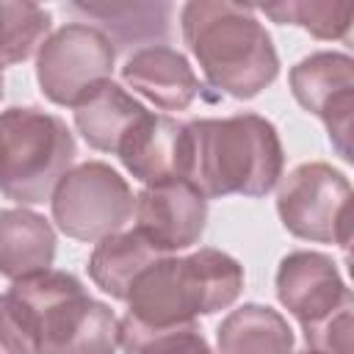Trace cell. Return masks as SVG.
Segmentation results:
<instances>
[{"label": "cell", "mask_w": 354, "mask_h": 354, "mask_svg": "<svg viewBox=\"0 0 354 354\" xmlns=\"http://www.w3.org/2000/svg\"><path fill=\"white\" fill-rule=\"evenodd\" d=\"M183 39L196 55L210 86L252 100L274 83L279 58L268 30L241 3L196 0L183 6Z\"/></svg>", "instance_id": "6da1fadb"}, {"label": "cell", "mask_w": 354, "mask_h": 354, "mask_svg": "<svg viewBox=\"0 0 354 354\" xmlns=\"http://www.w3.org/2000/svg\"><path fill=\"white\" fill-rule=\"evenodd\" d=\"M191 152L185 180L205 199L263 196L282 177V144L274 124L257 113L188 122Z\"/></svg>", "instance_id": "7a4b0ae2"}, {"label": "cell", "mask_w": 354, "mask_h": 354, "mask_svg": "<svg viewBox=\"0 0 354 354\" xmlns=\"http://www.w3.org/2000/svg\"><path fill=\"white\" fill-rule=\"evenodd\" d=\"M243 288V268L218 249H199L188 257H158L127 290V315L149 329L194 324L230 307Z\"/></svg>", "instance_id": "3957f363"}, {"label": "cell", "mask_w": 354, "mask_h": 354, "mask_svg": "<svg viewBox=\"0 0 354 354\" xmlns=\"http://www.w3.org/2000/svg\"><path fill=\"white\" fill-rule=\"evenodd\" d=\"M30 315L36 354H113L119 321L108 304L91 299L66 271H41L17 279L8 290Z\"/></svg>", "instance_id": "277c9868"}, {"label": "cell", "mask_w": 354, "mask_h": 354, "mask_svg": "<svg viewBox=\"0 0 354 354\" xmlns=\"http://www.w3.org/2000/svg\"><path fill=\"white\" fill-rule=\"evenodd\" d=\"M75 160V138L64 119L39 108L0 113V191L19 205L53 196Z\"/></svg>", "instance_id": "5b68a950"}, {"label": "cell", "mask_w": 354, "mask_h": 354, "mask_svg": "<svg viewBox=\"0 0 354 354\" xmlns=\"http://www.w3.org/2000/svg\"><path fill=\"white\" fill-rule=\"evenodd\" d=\"M277 210L285 230L296 238L348 249L351 185L329 163L310 160L296 166L279 185Z\"/></svg>", "instance_id": "8992f818"}, {"label": "cell", "mask_w": 354, "mask_h": 354, "mask_svg": "<svg viewBox=\"0 0 354 354\" xmlns=\"http://www.w3.org/2000/svg\"><path fill=\"white\" fill-rule=\"evenodd\" d=\"M133 216V191L102 160L69 169L53 191V218L69 238L102 241Z\"/></svg>", "instance_id": "52a82bcc"}, {"label": "cell", "mask_w": 354, "mask_h": 354, "mask_svg": "<svg viewBox=\"0 0 354 354\" xmlns=\"http://www.w3.org/2000/svg\"><path fill=\"white\" fill-rule=\"evenodd\" d=\"M116 50L94 25L69 22L39 47L36 77L58 105H77L102 80H111Z\"/></svg>", "instance_id": "ba28073f"}, {"label": "cell", "mask_w": 354, "mask_h": 354, "mask_svg": "<svg viewBox=\"0 0 354 354\" xmlns=\"http://www.w3.org/2000/svg\"><path fill=\"white\" fill-rule=\"evenodd\" d=\"M293 97L315 113L337 152L348 160L351 111H354V61L346 53H313L290 69Z\"/></svg>", "instance_id": "9c48e42d"}, {"label": "cell", "mask_w": 354, "mask_h": 354, "mask_svg": "<svg viewBox=\"0 0 354 354\" xmlns=\"http://www.w3.org/2000/svg\"><path fill=\"white\" fill-rule=\"evenodd\" d=\"M207 221V199L188 180L147 185L136 199V232L160 254L194 246Z\"/></svg>", "instance_id": "30bf717a"}, {"label": "cell", "mask_w": 354, "mask_h": 354, "mask_svg": "<svg viewBox=\"0 0 354 354\" xmlns=\"http://www.w3.org/2000/svg\"><path fill=\"white\" fill-rule=\"evenodd\" d=\"M277 296L301 329L318 326L335 313L354 307L351 290L340 279L332 257L321 252H290L277 271Z\"/></svg>", "instance_id": "8fae6325"}, {"label": "cell", "mask_w": 354, "mask_h": 354, "mask_svg": "<svg viewBox=\"0 0 354 354\" xmlns=\"http://www.w3.org/2000/svg\"><path fill=\"white\" fill-rule=\"evenodd\" d=\"M119 158L124 169L147 185L185 180L191 136L188 124L163 113H144L119 141Z\"/></svg>", "instance_id": "7c38bea8"}, {"label": "cell", "mask_w": 354, "mask_h": 354, "mask_svg": "<svg viewBox=\"0 0 354 354\" xmlns=\"http://www.w3.org/2000/svg\"><path fill=\"white\" fill-rule=\"evenodd\" d=\"M122 80L163 111H183L202 91L185 55L166 44L136 50L122 66Z\"/></svg>", "instance_id": "4fadbf2b"}, {"label": "cell", "mask_w": 354, "mask_h": 354, "mask_svg": "<svg viewBox=\"0 0 354 354\" xmlns=\"http://www.w3.org/2000/svg\"><path fill=\"white\" fill-rule=\"evenodd\" d=\"M55 232L44 216L8 207L0 210V274L8 279H25L53 266Z\"/></svg>", "instance_id": "5bb4252c"}, {"label": "cell", "mask_w": 354, "mask_h": 354, "mask_svg": "<svg viewBox=\"0 0 354 354\" xmlns=\"http://www.w3.org/2000/svg\"><path fill=\"white\" fill-rule=\"evenodd\" d=\"M72 11L94 19L113 50L155 47L169 36V3H75Z\"/></svg>", "instance_id": "9a60e30c"}, {"label": "cell", "mask_w": 354, "mask_h": 354, "mask_svg": "<svg viewBox=\"0 0 354 354\" xmlns=\"http://www.w3.org/2000/svg\"><path fill=\"white\" fill-rule=\"evenodd\" d=\"M147 113V108L133 100L113 80H102L75 105V124L80 136L102 152H116L124 133Z\"/></svg>", "instance_id": "2e32d148"}, {"label": "cell", "mask_w": 354, "mask_h": 354, "mask_svg": "<svg viewBox=\"0 0 354 354\" xmlns=\"http://www.w3.org/2000/svg\"><path fill=\"white\" fill-rule=\"evenodd\" d=\"M290 348L288 321L263 304H243L218 326V354H290Z\"/></svg>", "instance_id": "e0dca14e"}, {"label": "cell", "mask_w": 354, "mask_h": 354, "mask_svg": "<svg viewBox=\"0 0 354 354\" xmlns=\"http://www.w3.org/2000/svg\"><path fill=\"white\" fill-rule=\"evenodd\" d=\"M158 257H163V254L158 249H152L136 230L113 232L94 246V252L88 257V274L100 290L124 301L133 279Z\"/></svg>", "instance_id": "ac0fdd59"}, {"label": "cell", "mask_w": 354, "mask_h": 354, "mask_svg": "<svg viewBox=\"0 0 354 354\" xmlns=\"http://www.w3.org/2000/svg\"><path fill=\"white\" fill-rule=\"evenodd\" d=\"M50 33V14L36 3H0V66L30 58Z\"/></svg>", "instance_id": "d6986e66"}, {"label": "cell", "mask_w": 354, "mask_h": 354, "mask_svg": "<svg viewBox=\"0 0 354 354\" xmlns=\"http://www.w3.org/2000/svg\"><path fill=\"white\" fill-rule=\"evenodd\" d=\"M119 346L124 354H213L196 324L149 329L130 315L119 321Z\"/></svg>", "instance_id": "ffe728a7"}, {"label": "cell", "mask_w": 354, "mask_h": 354, "mask_svg": "<svg viewBox=\"0 0 354 354\" xmlns=\"http://www.w3.org/2000/svg\"><path fill=\"white\" fill-rule=\"evenodd\" d=\"M260 11L277 22L301 25L315 39H346L354 22V3H277Z\"/></svg>", "instance_id": "44dd1931"}, {"label": "cell", "mask_w": 354, "mask_h": 354, "mask_svg": "<svg viewBox=\"0 0 354 354\" xmlns=\"http://www.w3.org/2000/svg\"><path fill=\"white\" fill-rule=\"evenodd\" d=\"M0 354H36L30 315L11 293L0 296Z\"/></svg>", "instance_id": "7402d4cb"}, {"label": "cell", "mask_w": 354, "mask_h": 354, "mask_svg": "<svg viewBox=\"0 0 354 354\" xmlns=\"http://www.w3.org/2000/svg\"><path fill=\"white\" fill-rule=\"evenodd\" d=\"M0 97H3V69H0Z\"/></svg>", "instance_id": "603a6c76"}, {"label": "cell", "mask_w": 354, "mask_h": 354, "mask_svg": "<svg viewBox=\"0 0 354 354\" xmlns=\"http://www.w3.org/2000/svg\"><path fill=\"white\" fill-rule=\"evenodd\" d=\"M299 354H313V351H299Z\"/></svg>", "instance_id": "cb8c5ba5"}]
</instances>
